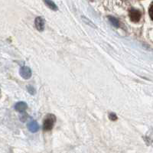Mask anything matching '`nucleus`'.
<instances>
[{"instance_id": "nucleus-1", "label": "nucleus", "mask_w": 153, "mask_h": 153, "mask_svg": "<svg viewBox=\"0 0 153 153\" xmlns=\"http://www.w3.org/2000/svg\"><path fill=\"white\" fill-rule=\"evenodd\" d=\"M56 122V117L53 114H48L43 122V129L45 131H50L54 127Z\"/></svg>"}, {"instance_id": "nucleus-2", "label": "nucleus", "mask_w": 153, "mask_h": 153, "mask_svg": "<svg viewBox=\"0 0 153 153\" xmlns=\"http://www.w3.org/2000/svg\"><path fill=\"white\" fill-rule=\"evenodd\" d=\"M141 17L142 13L139 9H132L129 11V18H130L131 21L133 22H139Z\"/></svg>"}, {"instance_id": "nucleus-3", "label": "nucleus", "mask_w": 153, "mask_h": 153, "mask_svg": "<svg viewBox=\"0 0 153 153\" xmlns=\"http://www.w3.org/2000/svg\"><path fill=\"white\" fill-rule=\"evenodd\" d=\"M19 74L22 76V77H23L24 79H29L31 76V71L28 67H22L19 70Z\"/></svg>"}, {"instance_id": "nucleus-4", "label": "nucleus", "mask_w": 153, "mask_h": 153, "mask_svg": "<svg viewBox=\"0 0 153 153\" xmlns=\"http://www.w3.org/2000/svg\"><path fill=\"white\" fill-rule=\"evenodd\" d=\"M45 19L42 17H37L35 20V25L37 29L39 31H42L45 29Z\"/></svg>"}, {"instance_id": "nucleus-5", "label": "nucleus", "mask_w": 153, "mask_h": 153, "mask_svg": "<svg viewBox=\"0 0 153 153\" xmlns=\"http://www.w3.org/2000/svg\"><path fill=\"white\" fill-rule=\"evenodd\" d=\"M27 108H28V105L25 102H19V103H16V106H15L16 110L20 112V113L25 111L27 110Z\"/></svg>"}, {"instance_id": "nucleus-6", "label": "nucleus", "mask_w": 153, "mask_h": 153, "mask_svg": "<svg viewBox=\"0 0 153 153\" xmlns=\"http://www.w3.org/2000/svg\"><path fill=\"white\" fill-rule=\"evenodd\" d=\"M28 128L31 132H35L39 129V125L36 122H31L28 124Z\"/></svg>"}, {"instance_id": "nucleus-7", "label": "nucleus", "mask_w": 153, "mask_h": 153, "mask_svg": "<svg viewBox=\"0 0 153 153\" xmlns=\"http://www.w3.org/2000/svg\"><path fill=\"white\" fill-rule=\"evenodd\" d=\"M45 2L46 5H47L50 9H52V10H57V6H56L55 4H54L51 0H45Z\"/></svg>"}, {"instance_id": "nucleus-8", "label": "nucleus", "mask_w": 153, "mask_h": 153, "mask_svg": "<svg viewBox=\"0 0 153 153\" xmlns=\"http://www.w3.org/2000/svg\"><path fill=\"white\" fill-rule=\"evenodd\" d=\"M109 20H110V22H111V24L113 25V26L118 28L119 25H120V23H119V21L117 20V19H116V18L110 16V17H109Z\"/></svg>"}, {"instance_id": "nucleus-9", "label": "nucleus", "mask_w": 153, "mask_h": 153, "mask_svg": "<svg viewBox=\"0 0 153 153\" xmlns=\"http://www.w3.org/2000/svg\"><path fill=\"white\" fill-rule=\"evenodd\" d=\"M149 13L150 18L153 20V2H152L151 5H150L149 9Z\"/></svg>"}, {"instance_id": "nucleus-10", "label": "nucleus", "mask_w": 153, "mask_h": 153, "mask_svg": "<svg viewBox=\"0 0 153 153\" xmlns=\"http://www.w3.org/2000/svg\"><path fill=\"white\" fill-rule=\"evenodd\" d=\"M27 88H28V91L31 94L34 95V94H35V90L33 87H31V86H28V87H27Z\"/></svg>"}, {"instance_id": "nucleus-11", "label": "nucleus", "mask_w": 153, "mask_h": 153, "mask_svg": "<svg viewBox=\"0 0 153 153\" xmlns=\"http://www.w3.org/2000/svg\"><path fill=\"white\" fill-rule=\"evenodd\" d=\"M109 117H110V119L111 120H117V115L115 114V113H110V115H109Z\"/></svg>"}, {"instance_id": "nucleus-12", "label": "nucleus", "mask_w": 153, "mask_h": 153, "mask_svg": "<svg viewBox=\"0 0 153 153\" xmlns=\"http://www.w3.org/2000/svg\"><path fill=\"white\" fill-rule=\"evenodd\" d=\"M83 19H84V20H87V22H89V21H88V19H87V18H84V17H83ZM90 25H91V26H93V27H94V25L93 24L92 22H90Z\"/></svg>"}]
</instances>
